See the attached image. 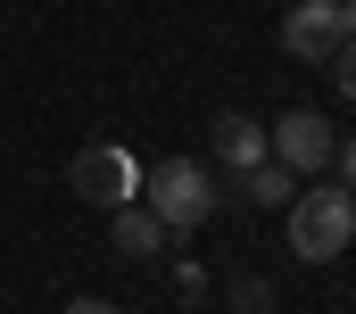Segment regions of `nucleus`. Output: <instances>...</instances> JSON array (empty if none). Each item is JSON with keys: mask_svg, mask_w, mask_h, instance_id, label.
Returning <instances> with one entry per match:
<instances>
[{"mask_svg": "<svg viewBox=\"0 0 356 314\" xmlns=\"http://www.w3.org/2000/svg\"><path fill=\"white\" fill-rule=\"evenodd\" d=\"M348 240H356V199L340 182H315V190L290 199V248H298L307 265H332Z\"/></svg>", "mask_w": 356, "mask_h": 314, "instance_id": "1", "label": "nucleus"}, {"mask_svg": "<svg viewBox=\"0 0 356 314\" xmlns=\"http://www.w3.org/2000/svg\"><path fill=\"white\" fill-rule=\"evenodd\" d=\"M141 207L166 224V240H175V232H199V224H207V207H216V182H207L191 157H166V165H149Z\"/></svg>", "mask_w": 356, "mask_h": 314, "instance_id": "2", "label": "nucleus"}, {"mask_svg": "<svg viewBox=\"0 0 356 314\" xmlns=\"http://www.w3.org/2000/svg\"><path fill=\"white\" fill-rule=\"evenodd\" d=\"M67 182H75V199H83V207H108V215H116V207H133V199H141L149 165H141L133 149H116V141H91V149L67 165Z\"/></svg>", "mask_w": 356, "mask_h": 314, "instance_id": "3", "label": "nucleus"}, {"mask_svg": "<svg viewBox=\"0 0 356 314\" xmlns=\"http://www.w3.org/2000/svg\"><path fill=\"white\" fill-rule=\"evenodd\" d=\"M266 149H273V165H290V174H323L340 141H332V116L290 108V116H273V124H266Z\"/></svg>", "mask_w": 356, "mask_h": 314, "instance_id": "4", "label": "nucleus"}, {"mask_svg": "<svg viewBox=\"0 0 356 314\" xmlns=\"http://www.w3.org/2000/svg\"><path fill=\"white\" fill-rule=\"evenodd\" d=\"M282 50L290 58H332L340 50V0H298L282 17Z\"/></svg>", "mask_w": 356, "mask_h": 314, "instance_id": "5", "label": "nucleus"}, {"mask_svg": "<svg viewBox=\"0 0 356 314\" xmlns=\"http://www.w3.org/2000/svg\"><path fill=\"white\" fill-rule=\"evenodd\" d=\"M216 157H224V174L266 165V116H216Z\"/></svg>", "mask_w": 356, "mask_h": 314, "instance_id": "6", "label": "nucleus"}, {"mask_svg": "<svg viewBox=\"0 0 356 314\" xmlns=\"http://www.w3.org/2000/svg\"><path fill=\"white\" fill-rule=\"evenodd\" d=\"M232 190H241L249 207H290V199H298V174L266 157V165H249V174H232Z\"/></svg>", "mask_w": 356, "mask_h": 314, "instance_id": "7", "label": "nucleus"}, {"mask_svg": "<svg viewBox=\"0 0 356 314\" xmlns=\"http://www.w3.org/2000/svg\"><path fill=\"white\" fill-rule=\"evenodd\" d=\"M116 248H124V256H158V248H166V224L133 199V207H116Z\"/></svg>", "mask_w": 356, "mask_h": 314, "instance_id": "8", "label": "nucleus"}, {"mask_svg": "<svg viewBox=\"0 0 356 314\" xmlns=\"http://www.w3.org/2000/svg\"><path fill=\"white\" fill-rule=\"evenodd\" d=\"M332 83H340V99H356V42L332 50Z\"/></svg>", "mask_w": 356, "mask_h": 314, "instance_id": "9", "label": "nucleus"}, {"mask_svg": "<svg viewBox=\"0 0 356 314\" xmlns=\"http://www.w3.org/2000/svg\"><path fill=\"white\" fill-rule=\"evenodd\" d=\"M232 306H241V314H273V290H257V281H232Z\"/></svg>", "mask_w": 356, "mask_h": 314, "instance_id": "10", "label": "nucleus"}, {"mask_svg": "<svg viewBox=\"0 0 356 314\" xmlns=\"http://www.w3.org/2000/svg\"><path fill=\"white\" fill-rule=\"evenodd\" d=\"M332 157H340V190H348V199H356V141H340V149H332Z\"/></svg>", "mask_w": 356, "mask_h": 314, "instance_id": "11", "label": "nucleus"}, {"mask_svg": "<svg viewBox=\"0 0 356 314\" xmlns=\"http://www.w3.org/2000/svg\"><path fill=\"white\" fill-rule=\"evenodd\" d=\"M340 42H356V0H340Z\"/></svg>", "mask_w": 356, "mask_h": 314, "instance_id": "12", "label": "nucleus"}, {"mask_svg": "<svg viewBox=\"0 0 356 314\" xmlns=\"http://www.w3.org/2000/svg\"><path fill=\"white\" fill-rule=\"evenodd\" d=\"M67 314H116V306H108V298H75Z\"/></svg>", "mask_w": 356, "mask_h": 314, "instance_id": "13", "label": "nucleus"}]
</instances>
